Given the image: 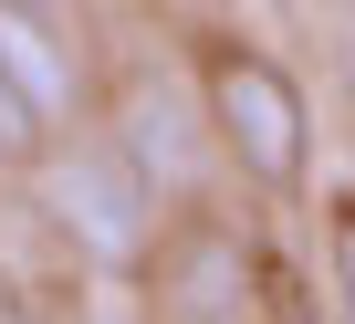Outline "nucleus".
<instances>
[{
  "instance_id": "1",
  "label": "nucleus",
  "mask_w": 355,
  "mask_h": 324,
  "mask_svg": "<svg viewBox=\"0 0 355 324\" xmlns=\"http://www.w3.org/2000/svg\"><path fill=\"white\" fill-rule=\"evenodd\" d=\"M209 126H220V146L241 157V178H261V189H293L303 157H313L303 94H293V74L261 63V53H209Z\"/></svg>"
},
{
  "instance_id": "2",
  "label": "nucleus",
  "mask_w": 355,
  "mask_h": 324,
  "mask_svg": "<svg viewBox=\"0 0 355 324\" xmlns=\"http://www.w3.org/2000/svg\"><path fill=\"white\" fill-rule=\"evenodd\" d=\"M42 199H53V230H63L84 262H105V272L146 262V241H157V189H146V168H136V157H115V146L63 157Z\"/></svg>"
},
{
  "instance_id": "3",
  "label": "nucleus",
  "mask_w": 355,
  "mask_h": 324,
  "mask_svg": "<svg viewBox=\"0 0 355 324\" xmlns=\"http://www.w3.org/2000/svg\"><path fill=\"white\" fill-rule=\"evenodd\" d=\"M241 282H251V272H241V241L189 230V251L157 272V314H241V303H251Z\"/></svg>"
},
{
  "instance_id": "4",
  "label": "nucleus",
  "mask_w": 355,
  "mask_h": 324,
  "mask_svg": "<svg viewBox=\"0 0 355 324\" xmlns=\"http://www.w3.org/2000/svg\"><path fill=\"white\" fill-rule=\"evenodd\" d=\"M0 74H11L42 115H63V105H73V63L53 53V32L21 11V0H0Z\"/></svg>"
},
{
  "instance_id": "5",
  "label": "nucleus",
  "mask_w": 355,
  "mask_h": 324,
  "mask_svg": "<svg viewBox=\"0 0 355 324\" xmlns=\"http://www.w3.org/2000/svg\"><path fill=\"white\" fill-rule=\"evenodd\" d=\"M42 126H53V115H42L11 74H0V157H42Z\"/></svg>"
},
{
  "instance_id": "6",
  "label": "nucleus",
  "mask_w": 355,
  "mask_h": 324,
  "mask_svg": "<svg viewBox=\"0 0 355 324\" xmlns=\"http://www.w3.org/2000/svg\"><path fill=\"white\" fill-rule=\"evenodd\" d=\"M334 272H345V303H355V210L334 220Z\"/></svg>"
},
{
  "instance_id": "7",
  "label": "nucleus",
  "mask_w": 355,
  "mask_h": 324,
  "mask_svg": "<svg viewBox=\"0 0 355 324\" xmlns=\"http://www.w3.org/2000/svg\"><path fill=\"white\" fill-rule=\"evenodd\" d=\"M11 314H21V293H11V272H0V324H11Z\"/></svg>"
},
{
  "instance_id": "8",
  "label": "nucleus",
  "mask_w": 355,
  "mask_h": 324,
  "mask_svg": "<svg viewBox=\"0 0 355 324\" xmlns=\"http://www.w3.org/2000/svg\"><path fill=\"white\" fill-rule=\"evenodd\" d=\"M345 74H355V22H345Z\"/></svg>"
}]
</instances>
